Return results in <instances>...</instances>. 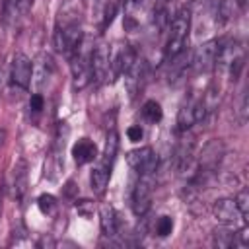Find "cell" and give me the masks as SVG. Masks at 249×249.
Instances as JSON below:
<instances>
[{
  "label": "cell",
  "mask_w": 249,
  "mask_h": 249,
  "mask_svg": "<svg viewBox=\"0 0 249 249\" xmlns=\"http://www.w3.org/2000/svg\"><path fill=\"white\" fill-rule=\"evenodd\" d=\"M189 29H191V10L187 6H183L177 10V14L173 16L171 25H169V35H167L165 49H163L165 62L175 60L185 51V45L189 39Z\"/></svg>",
  "instance_id": "1"
},
{
  "label": "cell",
  "mask_w": 249,
  "mask_h": 249,
  "mask_svg": "<svg viewBox=\"0 0 249 249\" xmlns=\"http://www.w3.org/2000/svg\"><path fill=\"white\" fill-rule=\"evenodd\" d=\"M54 45L60 53H64L68 58L84 45V31L76 18H64V21L56 23L54 31Z\"/></svg>",
  "instance_id": "2"
},
{
  "label": "cell",
  "mask_w": 249,
  "mask_h": 249,
  "mask_svg": "<svg viewBox=\"0 0 249 249\" xmlns=\"http://www.w3.org/2000/svg\"><path fill=\"white\" fill-rule=\"evenodd\" d=\"M212 212H214V218H216L224 228H228V230L237 231V230L245 228V222H247V220H245V216L241 214V210H239L235 198H230V196L218 198V200L214 202V206H212Z\"/></svg>",
  "instance_id": "3"
},
{
  "label": "cell",
  "mask_w": 249,
  "mask_h": 249,
  "mask_svg": "<svg viewBox=\"0 0 249 249\" xmlns=\"http://www.w3.org/2000/svg\"><path fill=\"white\" fill-rule=\"evenodd\" d=\"M132 195H130V206L136 216H144L152 206V193H154V175H138Z\"/></svg>",
  "instance_id": "4"
},
{
  "label": "cell",
  "mask_w": 249,
  "mask_h": 249,
  "mask_svg": "<svg viewBox=\"0 0 249 249\" xmlns=\"http://www.w3.org/2000/svg\"><path fill=\"white\" fill-rule=\"evenodd\" d=\"M126 161L138 175H154L158 169V154L150 146L130 150L126 154Z\"/></svg>",
  "instance_id": "5"
},
{
  "label": "cell",
  "mask_w": 249,
  "mask_h": 249,
  "mask_svg": "<svg viewBox=\"0 0 249 249\" xmlns=\"http://www.w3.org/2000/svg\"><path fill=\"white\" fill-rule=\"evenodd\" d=\"M33 80V62L27 54L16 53L12 58V68H10V82L18 89H27Z\"/></svg>",
  "instance_id": "6"
},
{
  "label": "cell",
  "mask_w": 249,
  "mask_h": 249,
  "mask_svg": "<svg viewBox=\"0 0 249 249\" xmlns=\"http://www.w3.org/2000/svg\"><path fill=\"white\" fill-rule=\"evenodd\" d=\"M89 66H91V78L97 84H103L109 80V68H111V47L107 43L97 45L91 51L89 56Z\"/></svg>",
  "instance_id": "7"
},
{
  "label": "cell",
  "mask_w": 249,
  "mask_h": 249,
  "mask_svg": "<svg viewBox=\"0 0 249 249\" xmlns=\"http://www.w3.org/2000/svg\"><path fill=\"white\" fill-rule=\"evenodd\" d=\"M82 47L70 56V68H72V78H74V88L76 89H82L91 82V66H89V56L91 54L84 53Z\"/></svg>",
  "instance_id": "8"
},
{
  "label": "cell",
  "mask_w": 249,
  "mask_h": 249,
  "mask_svg": "<svg viewBox=\"0 0 249 249\" xmlns=\"http://www.w3.org/2000/svg\"><path fill=\"white\" fill-rule=\"evenodd\" d=\"M216 56H218V39H210V41H204L196 53H195V58H193V66L196 72H210L214 66H216Z\"/></svg>",
  "instance_id": "9"
},
{
  "label": "cell",
  "mask_w": 249,
  "mask_h": 249,
  "mask_svg": "<svg viewBox=\"0 0 249 249\" xmlns=\"http://www.w3.org/2000/svg\"><path fill=\"white\" fill-rule=\"evenodd\" d=\"M10 189H12V198L18 204H21L23 196L27 195V163L23 160H19L12 169V185H10Z\"/></svg>",
  "instance_id": "10"
},
{
  "label": "cell",
  "mask_w": 249,
  "mask_h": 249,
  "mask_svg": "<svg viewBox=\"0 0 249 249\" xmlns=\"http://www.w3.org/2000/svg\"><path fill=\"white\" fill-rule=\"evenodd\" d=\"M144 72H146V64L142 58H134V62L130 64V68L124 72V82H126V89L130 93V97H134L138 91H140V86H142V78H144Z\"/></svg>",
  "instance_id": "11"
},
{
  "label": "cell",
  "mask_w": 249,
  "mask_h": 249,
  "mask_svg": "<svg viewBox=\"0 0 249 249\" xmlns=\"http://www.w3.org/2000/svg\"><path fill=\"white\" fill-rule=\"evenodd\" d=\"M72 156H74V161H76L78 165L89 163V161L97 160V146H95V142H91L89 138H80V140L72 146Z\"/></svg>",
  "instance_id": "12"
},
{
  "label": "cell",
  "mask_w": 249,
  "mask_h": 249,
  "mask_svg": "<svg viewBox=\"0 0 249 249\" xmlns=\"http://www.w3.org/2000/svg\"><path fill=\"white\" fill-rule=\"evenodd\" d=\"M117 150H119V134L115 130H111L107 134V140H105V148H103V154L99 156V161L97 165L105 171L111 173L113 169V163H115V158H117Z\"/></svg>",
  "instance_id": "13"
},
{
  "label": "cell",
  "mask_w": 249,
  "mask_h": 249,
  "mask_svg": "<svg viewBox=\"0 0 249 249\" xmlns=\"http://www.w3.org/2000/svg\"><path fill=\"white\" fill-rule=\"evenodd\" d=\"M99 224L105 237H113L117 233V214L111 204H101L99 208Z\"/></svg>",
  "instance_id": "14"
},
{
  "label": "cell",
  "mask_w": 249,
  "mask_h": 249,
  "mask_svg": "<svg viewBox=\"0 0 249 249\" xmlns=\"http://www.w3.org/2000/svg\"><path fill=\"white\" fill-rule=\"evenodd\" d=\"M109 179H111V173L101 169L99 165H95L91 169V175H89V185H91V191L95 195H103L107 185H109Z\"/></svg>",
  "instance_id": "15"
},
{
  "label": "cell",
  "mask_w": 249,
  "mask_h": 249,
  "mask_svg": "<svg viewBox=\"0 0 249 249\" xmlns=\"http://www.w3.org/2000/svg\"><path fill=\"white\" fill-rule=\"evenodd\" d=\"M142 117H144L148 123H152V124L160 123L161 117H163L161 105H160L156 99H148V101H144V105H142Z\"/></svg>",
  "instance_id": "16"
},
{
  "label": "cell",
  "mask_w": 249,
  "mask_h": 249,
  "mask_svg": "<svg viewBox=\"0 0 249 249\" xmlns=\"http://www.w3.org/2000/svg\"><path fill=\"white\" fill-rule=\"evenodd\" d=\"M39 70H37V74H35V84L37 86H43L47 80H49V76H51V72H53V60H51V56L49 54H41V58H39Z\"/></svg>",
  "instance_id": "17"
},
{
  "label": "cell",
  "mask_w": 249,
  "mask_h": 249,
  "mask_svg": "<svg viewBox=\"0 0 249 249\" xmlns=\"http://www.w3.org/2000/svg\"><path fill=\"white\" fill-rule=\"evenodd\" d=\"M37 206H39V210L43 212V214H53L54 212V208H56V198L53 196V195H49V193H43L39 198H37Z\"/></svg>",
  "instance_id": "18"
},
{
  "label": "cell",
  "mask_w": 249,
  "mask_h": 249,
  "mask_svg": "<svg viewBox=\"0 0 249 249\" xmlns=\"http://www.w3.org/2000/svg\"><path fill=\"white\" fill-rule=\"evenodd\" d=\"M235 235H237V233H233V230H230V231H216V233H214V245H218V247H231V245H237Z\"/></svg>",
  "instance_id": "19"
},
{
  "label": "cell",
  "mask_w": 249,
  "mask_h": 249,
  "mask_svg": "<svg viewBox=\"0 0 249 249\" xmlns=\"http://www.w3.org/2000/svg\"><path fill=\"white\" fill-rule=\"evenodd\" d=\"M171 231H173V218L171 216H161L156 222V233L160 237H167Z\"/></svg>",
  "instance_id": "20"
},
{
  "label": "cell",
  "mask_w": 249,
  "mask_h": 249,
  "mask_svg": "<svg viewBox=\"0 0 249 249\" xmlns=\"http://www.w3.org/2000/svg\"><path fill=\"white\" fill-rule=\"evenodd\" d=\"M235 202H237V206H239V210H241V214L245 216V220H247V216H249V193L243 189V191H239V195L235 196Z\"/></svg>",
  "instance_id": "21"
},
{
  "label": "cell",
  "mask_w": 249,
  "mask_h": 249,
  "mask_svg": "<svg viewBox=\"0 0 249 249\" xmlns=\"http://www.w3.org/2000/svg\"><path fill=\"white\" fill-rule=\"evenodd\" d=\"M43 107H45V99H43V95H41V93H33L31 99H29V109H31L33 113H41Z\"/></svg>",
  "instance_id": "22"
},
{
  "label": "cell",
  "mask_w": 249,
  "mask_h": 249,
  "mask_svg": "<svg viewBox=\"0 0 249 249\" xmlns=\"http://www.w3.org/2000/svg\"><path fill=\"white\" fill-rule=\"evenodd\" d=\"M126 136H128V140H130V142H138V140H142L144 130H142V126H140V124H132V126H128Z\"/></svg>",
  "instance_id": "23"
},
{
  "label": "cell",
  "mask_w": 249,
  "mask_h": 249,
  "mask_svg": "<svg viewBox=\"0 0 249 249\" xmlns=\"http://www.w3.org/2000/svg\"><path fill=\"white\" fill-rule=\"evenodd\" d=\"M115 10H117V4H115V2L107 4V8H105V16H103V29H105L107 25H111V21H113V18H115Z\"/></svg>",
  "instance_id": "24"
},
{
  "label": "cell",
  "mask_w": 249,
  "mask_h": 249,
  "mask_svg": "<svg viewBox=\"0 0 249 249\" xmlns=\"http://www.w3.org/2000/svg\"><path fill=\"white\" fill-rule=\"evenodd\" d=\"M142 4V0H124V8H126V12L130 14L134 8H138Z\"/></svg>",
  "instance_id": "25"
},
{
  "label": "cell",
  "mask_w": 249,
  "mask_h": 249,
  "mask_svg": "<svg viewBox=\"0 0 249 249\" xmlns=\"http://www.w3.org/2000/svg\"><path fill=\"white\" fill-rule=\"evenodd\" d=\"M18 4H19V10H27L29 6H33V0H18Z\"/></svg>",
  "instance_id": "26"
},
{
  "label": "cell",
  "mask_w": 249,
  "mask_h": 249,
  "mask_svg": "<svg viewBox=\"0 0 249 249\" xmlns=\"http://www.w3.org/2000/svg\"><path fill=\"white\" fill-rule=\"evenodd\" d=\"M4 138H6V130H4V128H0V146H2Z\"/></svg>",
  "instance_id": "27"
},
{
  "label": "cell",
  "mask_w": 249,
  "mask_h": 249,
  "mask_svg": "<svg viewBox=\"0 0 249 249\" xmlns=\"http://www.w3.org/2000/svg\"><path fill=\"white\" fill-rule=\"evenodd\" d=\"M0 88H2V64H0Z\"/></svg>",
  "instance_id": "28"
}]
</instances>
